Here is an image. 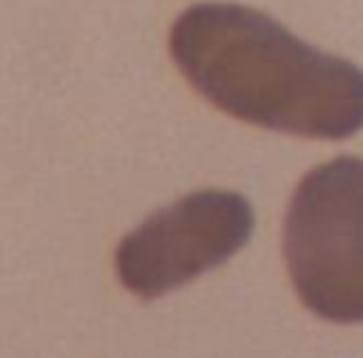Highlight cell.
<instances>
[{"label":"cell","mask_w":363,"mask_h":358,"mask_svg":"<svg viewBox=\"0 0 363 358\" xmlns=\"http://www.w3.org/2000/svg\"><path fill=\"white\" fill-rule=\"evenodd\" d=\"M182 77L224 114L295 136L346 139L363 128V71L318 51L264 11L196 3L170 28Z\"/></svg>","instance_id":"6da1fadb"},{"label":"cell","mask_w":363,"mask_h":358,"mask_svg":"<svg viewBox=\"0 0 363 358\" xmlns=\"http://www.w3.org/2000/svg\"><path fill=\"white\" fill-rule=\"evenodd\" d=\"M284 261L303 307L337 324L363 321V159L337 156L298 182Z\"/></svg>","instance_id":"7a4b0ae2"},{"label":"cell","mask_w":363,"mask_h":358,"mask_svg":"<svg viewBox=\"0 0 363 358\" xmlns=\"http://www.w3.org/2000/svg\"><path fill=\"white\" fill-rule=\"evenodd\" d=\"M252 233V207L230 190H196L156 210L116 244V276L139 298H156L227 261Z\"/></svg>","instance_id":"3957f363"}]
</instances>
